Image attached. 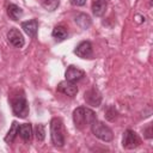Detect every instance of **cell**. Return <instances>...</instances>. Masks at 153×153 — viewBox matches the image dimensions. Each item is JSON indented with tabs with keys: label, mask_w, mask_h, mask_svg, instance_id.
Segmentation results:
<instances>
[{
	"label": "cell",
	"mask_w": 153,
	"mask_h": 153,
	"mask_svg": "<svg viewBox=\"0 0 153 153\" xmlns=\"http://www.w3.org/2000/svg\"><path fill=\"white\" fill-rule=\"evenodd\" d=\"M96 114L93 110L86 106H79L73 111V122L75 127L80 130H84L96 120Z\"/></svg>",
	"instance_id": "cell-1"
},
{
	"label": "cell",
	"mask_w": 153,
	"mask_h": 153,
	"mask_svg": "<svg viewBox=\"0 0 153 153\" xmlns=\"http://www.w3.org/2000/svg\"><path fill=\"white\" fill-rule=\"evenodd\" d=\"M50 137L51 142L56 147H62L65 145V130L61 118L54 117L50 122Z\"/></svg>",
	"instance_id": "cell-2"
},
{
	"label": "cell",
	"mask_w": 153,
	"mask_h": 153,
	"mask_svg": "<svg viewBox=\"0 0 153 153\" xmlns=\"http://www.w3.org/2000/svg\"><path fill=\"white\" fill-rule=\"evenodd\" d=\"M90 127H91V130H92L93 135H94L96 137H98L99 140L105 141V142H109V141H111V140L114 139V133H112V130H111L108 126H105L103 122L97 121V118L91 123Z\"/></svg>",
	"instance_id": "cell-3"
},
{
	"label": "cell",
	"mask_w": 153,
	"mask_h": 153,
	"mask_svg": "<svg viewBox=\"0 0 153 153\" xmlns=\"http://www.w3.org/2000/svg\"><path fill=\"white\" fill-rule=\"evenodd\" d=\"M12 111L17 117L25 118L29 115V103L24 96H17L11 99Z\"/></svg>",
	"instance_id": "cell-4"
},
{
	"label": "cell",
	"mask_w": 153,
	"mask_h": 153,
	"mask_svg": "<svg viewBox=\"0 0 153 153\" xmlns=\"http://www.w3.org/2000/svg\"><path fill=\"white\" fill-rule=\"evenodd\" d=\"M141 140L139 137V135L131 130V129H127L123 134V140H122V146L127 149H133L136 148L137 146H140Z\"/></svg>",
	"instance_id": "cell-5"
},
{
	"label": "cell",
	"mask_w": 153,
	"mask_h": 153,
	"mask_svg": "<svg viewBox=\"0 0 153 153\" xmlns=\"http://www.w3.org/2000/svg\"><path fill=\"white\" fill-rule=\"evenodd\" d=\"M84 99H85V102H86L88 105L97 108V106H99L100 103H102V94H100L99 90H98L96 86H92L90 90H87V91L85 92Z\"/></svg>",
	"instance_id": "cell-6"
},
{
	"label": "cell",
	"mask_w": 153,
	"mask_h": 153,
	"mask_svg": "<svg viewBox=\"0 0 153 153\" xmlns=\"http://www.w3.org/2000/svg\"><path fill=\"white\" fill-rule=\"evenodd\" d=\"M74 53L76 54V56L81 59H91L93 55L92 44L88 41H84L76 45V48L74 49Z\"/></svg>",
	"instance_id": "cell-7"
},
{
	"label": "cell",
	"mask_w": 153,
	"mask_h": 153,
	"mask_svg": "<svg viewBox=\"0 0 153 153\" xmlns=\"http://www.w3.org/2000/svg\"><path fill=\"white\" fill-rule=\"evenodd\" d=\"M7 39H8V42H10L13 47H16V48H22V47L24 45V43H25L22 32H20L18 29H16V27L10 29V31L7 32Z\"/></svg>",
	"instance_id": "cell-8"
},
{
	"label": "cell",
	"mask_w": 153,
	"mask_h": 153,
	"mask_svg": "<svg viewBox=\"0 0 153 153\" xmlns=\"http://www.w3.org/2000/svg\"><path fill=\"white\" fill-rule=\"evenodd\" d=\"M57 91L63 93V94H66V96H68V97H74L78 93V87H76V85L74 82L65 80V81H61L57 85Z\"/></svg>",
	"instance_id": "cell-9"
},
{
	"label": "cell",
	"mask_w": 153,
	"mask_h": 153,
	"mask_svg": "<svg viewBox=\"0 0 153 153\" xmlns=\"http://www.w3.org/2000/svg\"><path fill=\"white\" fill-rule=\"evenodd\" d=\"M65 76H66V80L68 81H72V82H75V81H79L81 80L84 76H85V72L75 66H69L65 73Z\"/></svg>",
	"instance_id": "cell-10"
},
{
	"label": "cell",
	"mask_w": 153,
	"mask_h": 153,
	"mask_svg": "<svg viewBox=\"0 0 153 153\" xmlns=\"http://www.w3.org/2000/svg\"><path fill=\"white\" fill-rule=\"evenodd\" d=\"M22 29L25 31L26 35H29L30 37H36L37 35V30H38V22L36 19H31L27 22H23L22 23Z\"/></svg>",
	"instance_id": "cell-11"
},
{
	"label": "cell",
	"mask_w": 153,
	"mask_h": 153,
	"mask_svg": "<svg viewBox=\"0 0 153 153\" xmlns=\"http://www.w3.org/2000/svg\"><path fill=\"white\" fill-rule=\"evenodd\" d=\"M18 134L19 136L25 141V142H30L31 137H32V127L30 123H23L19 126L18 128Z\"/></svg>",
	"instance_id": "cell-12"
},
{
	"label": "cell",
	"mask_w": 153,
	"mask_h": 153,
	"mask_svg": "<svg viewBox=\"0 0 153 153\" xmlns=\"http://www.w3.org/2000/svg\"><path fill=\"white\" fill-rule=\"evenodd\" d=\"M108 7V2L106 0H96L92 5V12L96 17H102Z\"/></svg>",
	"instance_id": "cell-13"
},
{
	"label": "cell",
	"mask_w": 153,
	"mask_h": 153,
	"mask_svg": "<svg viewBox=\"0 0 153 153\" xmlns=\"http://www.w3.org/2000/svg\"><path fill=\"white\" fill-rule=\"evenodd\" d=\"M7 14L12 20H18L23 16V10L14 4H10L7 6Z\"/></svg>",
	"instance_id": "cell-14"
},
{
	"label": "cell",
	"mask_w": 153,
	"mask_h": 153,
	"mask_svg": "<svg viewBox=\"0 0 153 153\" xmlns=\"http://www.w3.org/2000/svg\"><path fill=\"white\" fill-rule=\"evenodd\" d=\"M75 23L82 29V30H86V29H88L90 26H91V18L87 16V14H85V13H79V14H76V17H75Z\"/></svg>",
	"instance_id": "cell-15"
},
{
	"label": "cell",
	"mask_w": 153,
	"mask_h": 153,
	"mask_svg": "<svg viewBox=\"0 0 153 153\" xmlns=\"http://www.w3.org/2000/svg\"><path fill=\"white\" fill-rule=\"evenodd\" d=\"M18 128H19V124H18L16 121H13V122H12V126H11V128H10V130L7 131V134H6V136H5V141H6L7 143H11V142L14 141V139H16V136H17V134H18Z\"/></svg>",
	"instance_id": "cell-16"
},
{
	"label": "cell",
	"mask_w": 153,
	"mask_h": 153,
	"mask_svg": "<svg viewBox=\"0 0 153 153\" xmlns=\"http://www.w3.org/2000/svg\"><path fill=\"white\" fill-rule=\"evenodd\" d=\"M68 36V32L66 30V27H63L62 25H59V26H55L54 30H53V37L56 39V41H63L66 39Z\"/></svg>",
	"instance_id": "cell-17"
},
{
	"label": "cell",
	"mask_w": 153,
	"mask_h": 153,
	"mask_svg": "<svg viewBox=\"0 0 153 153\" xmlns=\"http://www.w3.org/2000/svg\"><path fill=\"white\" fill-rule=\"evenodd\" d=\"M60 5V0H42V6L49 12L55 11Z\"/></svg>",
	"instance_id": "cell-18"
},
{
	"label": "cell",
	"mask_w": 153,
	"mask_h": 153,
	"mask_svg": "<svg viewBox=\"0 0 153 153\" xmlns=\"http://www.w3.org/2000/svg\"><path fill=\"white\" fill-rule=\"evenodd\" d=\"M35 135L38 141H43L45 137V127L43 124H37L35 128Z\"/></svg>",
	"instance_id": "cell-19"
},
{
	"label": "cell",
	"mask_w": 153,
	"mask_h": 153,
	"mask_svg": "<svg viewBox=\"0 0 153 153\" xmlns=\"http://www.w3.org/2000/svg\"><path fill=\"white\" fill-rule=\"evenodd\" d=\"M116 115H117V112H116V110H115L114 106H109L106 109V111H105V116H106V118L109 121H114L116 118Z\"/></svg>",
	"instance_id": "cell-20"
},
{
	"label": "cell",
	"mask_w": 153,
	"mask_h": 153,
	"mask_svg": "<svg viewBox=\"0 0 153 153\" xmlns=\"http://www.w3.org/2000/svg\"><path fill=\"white\" fill-rule=\"evenodd\" d=\"M143 134L147 139H151L152 137V123H148L146 128H143Z\"/></svg>",
	"instance_id": "cell-21"
},
{
	"label": "cell",
	"mask_w": 153,
	"mask_h": 153,
	"mask_svg": "<svg viewBox=\"0 0 153 153\" xmlns=\"http://www.w3.org/2000/svg\"><path fill=\"white\" fill-rule=\"evenodd\" d=\"M71 4L74 6H84L86 4V0H71Z\"/></svg>",
	"instance_id": "cell-22"
}]
</instances>
